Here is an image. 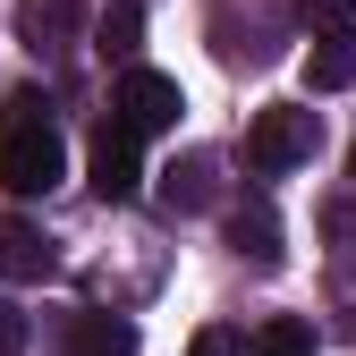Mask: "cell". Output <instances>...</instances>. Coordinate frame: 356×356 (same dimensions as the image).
Here are the masks:
<instances>
[{
    "instance_id": "1",
    "label": "cell",
    "mask_w": 356,
    "mask_h": 356,
    "mask_svg": "<svg viewBox=\"0 0 356 356\" xmlns=\"http://www.w3.org/2000/svg\"><path fill=\"white\" fill-rule=\"evenodd\" d=\"M68 178V145H60V119L42 102V85H17L0 102V187L9 195H51Z\"/></svg>"
},
{
    "instance_id": "2",
    "label": "cell",
    "mask_w": 356,
    "mask_h": 356,
    "mask_svg": "<svg viewBox=\"0 0 356 356\" xmlns=\"http://www.w3.org/2000/svg\"><path fill=\"white\" fill-rule=\"evenodd\" d=\"M323 153V119L305 111V102H263L254 127H246V170L254 178H289Z\"/></svg>"
},
{
    "instance_id": "3",
    "label": "cell",
    "mask_w": 356,
    "mask_h": 356,
    "mask_svg": "<svg viewBox=\"0 0 356 356\" xmlns=\"http://www.w3.org/2000/svg\"><path fill=\"white\" fill-rule=\"evenodd\" d=\"M178 111H187L178 76H161V68H119V85H111V119L127 127V136H170Z\"/></svg>"
},
{
    "instance_id": "4",
    "label": "cell",
    "mask_w": 356,
    "mask_h": 356,
    "mask_svg": "<svg viewBox=\"0 0 356 356\" xmlns=\"http://www.w3.org/2000/svg\"><path fill=\"white\" fill-rule=\"evenodd\" d=\"M136 153H145V136H127V127L102 111V119H94V136H85V178H94V195H102V204H127V195L145 187V161H136Z\"/></svg>"
},
{
    "instance_id": "5",
    "label": "cell",
    "mask_w": 356,
    "mask_h": 356,
    "mask_svg": "<svg viewBox=\"0 0 356 356\" xmlns=\"http://www.w3.org/2000/svg\"><path fill=\"white\" fill-rule=\"evenodd\" d=\"M76 34H85V9H76V0H17V42H26L34 60L68 51Z\"/></svg>"
},
{
    "instance_id": "6",
    "label": "cell",
    "mask_w": 356,
    "mask_h": 356,
    "mask_svg": "<svg viewBox=\"0 0 356 356\" xmlns=\"http://www.w3.org/2000/svg\"><path fill=\"white\" fill-rule=\"evenodd\" d=\"M60 272V246L34 229V220H0V280H17V289H34V280H51Z\"/></svg>"
},
{
    "instance_id": "7",
    "label": "cell",
    "mask_w": 356,
    "mask_h": 356,
    "mask_svg": "<svg viewBox=\"0 0 356 356\" xmlns=\"http://www.w3.org/2000/svg\"><path fill=\"white\" fill-rule=\"evenodd\" d=\"M229 246H238V263H254V272H280V212H272V195H246L229 212Z\"/></svg>"
},
{
    "instance_id": "8",
    "label": "cell",
    "mask_w": 356,
    "mask_h": 356,
    "mask_svg": "<svg viewBox=\"0 0 356 356\" xmlns=\"http://www.w3.org/2000/svg\"><path fill=\"white\" fill-rule=\"evenodd\" d=\"M60 356H136V323L85 305V314H68V348H60Z\"/></svg>"
},
{
    "instance_id": "9",
    "label": "cell",
    "mask_w": 356,
    "mask_h": 356,
    "mask_svg": "<svg viewBox=\"0 0 356 356\" xmlns=\"http://www.w3.org/2000/svg\"><path fill=\"white\" fill-rule=\"evenodd\" d=\"M212 178H220V161H212V153H178V161L161 170V204H170V212H204V204L220 195Z\"/></svg>"
},
{
    "instance_id": "10",
    "label": "cell",
    "mask_w": 356,
    "mask_h": 356,
    "mask_svg": "<svg viewBox=\"0 0 356 356\" xmlns=\"http://www.w3.org/2000/svg\"><path fill=\"white\" fill-rule=\"evenodd\" d=\"M136 42H145V9L136 0H111V9L94 17V51L119 60V68H136Z\"/></svg>"
},
{
    "instance_id": "11",
    "label": "cell",
    "mask_w": 356,
    "mask_h": 356,
    "mask_svg": "<svg viewBox=\"0 0 356 356\" xmlns=\"http://www.w3.org/2000/svg\"><path fill=\"white\" fill-rule=\"evenodd\" d=\"M356 85V42H314L305 51V94H348Z\"/></svg>"
},
{
    "instance_id": "12",
    "label": "cell",
    "mask_w": 356,
    "mask_h": 356,
    "mask_svg": "<svg viewBox=\"0 0 356 356\" xmlns=\"http://www.w3.org/2000/svg\"><path fill=\"white\" fill-rule=\"evenodd\" d=\"M254 356H314V323H305V314H272V323H254Z\"/></svg>"
},
{
    "instance_id": "13",
    "label": "cell",
    "mask_w": 356,
    "mask_h": 356,
    "mask_svg": "<svg viewBox=\"0 0 356 356\" xmlns=\"http://www.w3.org/2000/svg\"><path fill=\"white\" fill-rule=\"evenodd\" d=\"M323 238H331V263L356 272V195H331L323 204Z\"/></svg>"
},
{
    "instance_id": "14",
    "label": "cell",
    "mask_w": 356,
    "mask_h": 356,
    "mask_svg": "<svg viewBox=\"0 0 356 356\" xmlns=\"http://www.w3.org/2000/svg\"><path fill=\"white\" fill-rule=\"evenodd\" d=\"M297 17L323 42H356V0H297Z\"/></svg>"
},
{
    "instance_id": "15",
    "label": "cell",
    "mask_w": 356,
    "mask_h": 356,
    "mask_svg": "<svg viewBox=\"0 0 356 356\" xmlns=\"http://www.w3.org/2000/svg\"><path fill=\"white\" fill-rule=\"evenodd\" d=\"M187 356H254V331H229V323H204L187 339Z\"/></svg>"
},
{
    "instance_id": "16",
    "label": "cell",
    "mask_w": 356,
    "mask_h": 356,
    "mask_svg": "<svg viewBox=\"0 0 356 356\" xmlns=\"http://www.w3.org/2000/svg\"><path fill=\"white\" fill-rule=\"evenodd\" d=\"M26 339H34V323L17 314L9 297H0V356H26Z\"/></svg>"
},
{
    "instance_id": "17",
    "label": "cell",
    "mask_w": 356,
    "mask_h": 356,
    "mask_svg": "<svg viewBox=\"0 0 356 356\" xmlns=\"http://www.w3.org/2000/svg\"><path fill=\"white\" fill-rule=\"evenodd\" d=\"M339 339H356V305H348V314H339Z\"/></svg>"
}]
</instances>
